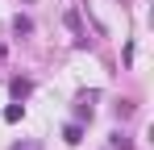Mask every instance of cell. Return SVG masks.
Returning a JSON list of instances; mask_svg holds the SVG:
<instances>
[{
  "label": "cell",
  "instance_id": "cell-2",
  "mask_svg": "<svg viewBox=\"0 0 154 150\" xmlns=\"http://www.w3.org/2000/svg\"><path fill=\"white\" fill-rule=\"evenodd\" d=\"M21 113H25L21 104H8V108H4V121H21Z\"/></svg>",
  "mask_w": 154,
  "mask_h": 150
},
{
  "label": "cell",
  "instance_id": "cell-1",
  "mask_svg": "<svg viewBox=\"0 0 154 150\" xmlns=\"http://www.w3.org/2000/svg\"><path fill=\"white\" fill-rule=\"evenodd\" d=\"M13 96H17V100L29 96V79H13Z\"/></svg>",
  "mask_w": 154,
  "mask_h": 150
},
{
  "label": "cell",
  "instance_id": "cell-3",
  "mask_svg": "<svg viewBox=\"0 0 154 150\" xmlns=\"http://www.w3.org/2000/svg\"><path fill=\"white\" fill-rule=\"evenodd\" d=\"M13 150H38V146H33V142H25V146H13Z\"/></svg>",
  "mask_w": 154,
  "mask_h": 150
}]
</instances>
